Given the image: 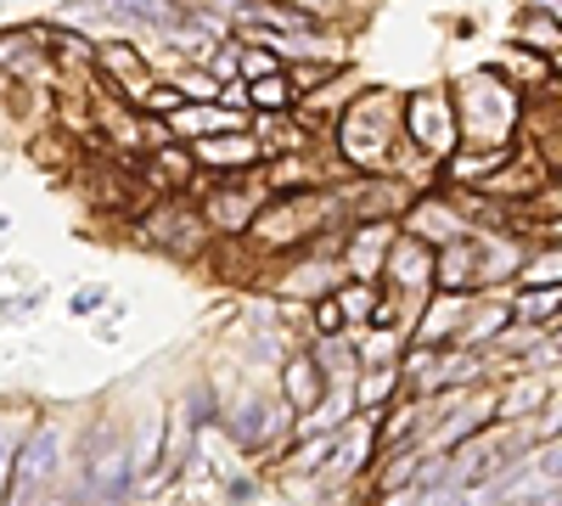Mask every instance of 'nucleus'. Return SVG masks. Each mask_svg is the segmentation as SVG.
Instances as JSON below:
<instances>
[{
	"label": "nucleus",
	"mask_w": 562,
	"mask_h": 506,
	"mask_svg": "<svg viewBox=\"0 0 562 506\" xmlns=\"http://www.w3.org/2000/svg\"><path fill=\"white\" fill-rule=\"evenodd\" d=\"M338 153L360 175H400L422 158L411 147V135H405V102L394 97V90H360V97L344 108Z\"/></svg>",
	"instance_id": "obj_1"
},
{
	"label": "nucleus",
	"mask_w": 562,
	"mask_h": 506,
	"mask_svg": "<svg viewBox=\"0 0 562 506\" xmlns=\"http://www.w3.org/2000/svg\"><path fill=\"white\" fill-rule=\"evenodd\" d=\"M450 108H456V130L461 142H473V153L495 147L512 135V124H518V97L506 90V79L495 68H479L450 85Z\"/></svg>",
	"instance_id": "obj_2"
},
{
	"label": "nucleus",
	"mask_w": 562,
	"mask_h": 506,
	"mask_svg": "<svg viewBox=\"0 0 562 506\" xmlns=\"http://www.w3.org/2000/svg\"><path fill=\"white\" fill-rule=\"evenodd\" d=\"M405 135L422 158H445L456 153L461 130H456V108H450V90H416L405 97Z\"/></svg>",
	"instance_id": "obj_3"
},
{
	"label": "nucleus",
	"mask_w": 562,
	"mask_h": 506,
	"mask_svg": "<svg viewBox=\"0 0 562 506\" xmlns=\"http://www.w3.org/2000/svg\"><path fill=\"white\" fill-rule=\"evenodd\" d=\"M192 158L209 175H248V169L265 164V147H259V135H248V130H220V135H198Z\"/></svg>",
	"instance_id": "obj_4"
},
{
	"label": "nucleus",
	"mask_w": 562,
	"mask_h": 506,
	"mask_svg": "<svg viewBox=\"0 0 562 506\" xmlns=\"http://www.w3.org/2000/svg\"><path fill=\"white\" fill-rule=\"evenodd\" d=\"M270 203V192H254V187H214V192H203L198 198V214H203V225L220 237H243L248 225H254V214Z\"/></svg>",
	"instance_id": "obj_5"
},
{
	"label": "nucleus",
	"mask_w": 562,
	"mask_h": 506,
	"mask_svg": "<svg viewBox=\"0 0 562 506\" xmlns=\"http://www.w3.org/2000/svg\"><path fill=\"white\" fill-rule=\"evenodd\" d=\"M140 232H147L158 248H175V254H192V248H203L214 232L203 225V214L198 209H180V198H169V203H158L147 220H140Z\"/></svg>",
	"instance_id": "obj_6"
},
{
	"label": "nucleus",
	"mask_w": 562,
	"mask_h": 506,
	"mask_svg": "<svg viewBox=\"0 0 562 506\" xmlns=\"http://www.w3.org/2000/svg\"><path fill=\"white\" fill-rule=\"evenodd\" d=\"M97 68L119 85V97H147L153 90V68H147V57L135 52L130 40H108V45H97Z\"/></svg>",
	"instance_id": "obj_7"
},
{
	"label": "nucleus",
	"mask_w": 562,
	"mask_h": 506,
	"mask_svg": "<svg viewBox=\"0 0 562 506\" xmlns=\"http://www.w3.org/2000/svg\"><path fill=\"white\" fill-rule=\"evenodd\" d=\"M326 389L333 383H326V372L315 366V355H293L288 372H281V400H288L293 417H310V411L326 400Z\"/></svg>",
	"instance_id": "obj_8"
},
{
	"label": "nucleus",
	"mask_w": 562,
	"mask_h": 506,
	"mask_svg": "<svg viewBox=\"0 0 562 506\" xmlns=\"http://www.w3.org/2000/svg\"><path fill=\"white\" fill-rule=\"evenodd\" d=\"M405 237H422L428 248H445L450 237H461V220H456L450 198H416L405 209Z\"/></svg>",
	"instance_id": "obj_9"
},
{
	"label": "nucleus",
	"mask_w": 562,
	"mask_h": 506,
	"mask_svg": "<svg viewBox=\"0 0 562 506\" xmlns=\"http://www.w3.org/2000/svg\"><path fill=\"white\" fill-rule=\"evenodd\" d=\"M45 63H52V52H45L40 23H34V29H7V34H0V74H7V79H34Z\"/></svg>",
	"instance_id": "obj_10"
},
{
	"label": "nucleus",
	"mask_w": 562,
	"mask_h": 506,
	"mask_svg": "<svg viewBox=\"0 0 562 506\" xmlns=\"http://www.w3.org/2000/svg\"><path fill=\"white\" fill-rule=\"evenodd\" d=\"M383 265H389V276H394L400 288H416V293L434 288V248L422 243V237H400Z\"/></svg>",
	"instance_id": "obj_11"
},
{
	"label": "nucleus",
	"mask_w": 562,
	"mask_h": 506,
	"mask_svg": "<svg viewBox=\"0 0 562 506\" xmlns=\"http://www.w3.org/2000/svg\"><path fill=\"white\" fill-rule=\"evenodd\" d=\"M389 232H394L389 220H360V232L344 243V265L360 276V282H371V276H378V265L389 259V254H383V237H389Z\"/></svg>",
	"instance_id": "obj_12"
},
{
	"label": "nucleus",
	"mask_w": 562,
	"mask_h": 506,
	"mask_svg": "<svg viewBox=\"0 0 562 506\" xmlns=\"http://www.w3.org/2000/svg\"><path fill=\"white\" fill-rule=\"evenodd\" d=\"M315 18H304V12H293V7H281V0H243L237 7V29L248 34V29H281V34H304Z\"/></svg>",
	"instance_id": "obj_13"
},
{
	"label": "nucleus",
	"mask_w": 562,
	"mask_h": 506,
	"mask_svg": "<svg viewBox=\"0 0 562 506\" xmlns=\"http://www.w3.org/2000/svg\"><path fill=\"white\" fill-rule=\"evenodd\" d=\"M225 428H231V439H237V445H248V450H265V445L276 439V428H281V411H270L265 400H248V405L237 411V417L225 423Z\"/></svg>",
	"instance_id": "obj_14"
},
{
	"label": "nucleus",
	"mask_w": 562,
	"mask_h": 506,
	"mask_svg": "<svg viewBox=\"0 0 562 506\" xmlns=\"http://www.w3.org/2000/svg\"><path fill=\"white\" fill-rule=\"evenodd\" d=\"M243 97H248V108H259V113H293V108H299V90H293L288 68L265 74V79H248Z\"/></svg>",
	"instance_id": "obj_15"
},
{
	"label": "nucleus",
	"mask_w": 562,
	"mask_h": 506,
	"mask_svg": "<svg viewBox=\"0 0 562 506\" xmlns=\"http://www.w3.org/2000/svg\"><path fill=\"white\" fill-rule=\"evenodd\" d=\"M192 169H198V158L192 153H180V147H158V153H147V169H140V175H147L153 180V187H186V180H192Z\"/></svg>",
	"instance_id": "obj_16"
},
{
	"label": "nucleus",
	"mask_w": 562,
	"mask_h": 506,
	"mask_svg": "<svg viewBox=\"0 0 562 506\" xmlns=\"http://www.w3.org/2000/svg\"><path fill=\"white\" fill-rule=\"evenodd\" d=\"M29 434H34L29 417H0V495H7V484H12V468H18Z\"/></svg>",
	"instance_id": "obj_17"
},
{
	"label": "nucleus",
	"mask_w": 562,
	"mask_h": 506,
	"mask_svg": "<svg viewBox=\"0 0 562 506\" xmlns=\"http://www.w3.org/2000/svg\"><path fill=\"white\" fill-rule=\"evenodd\" d=\"M281 293H299V299L333 293V265H326V259H304L293 276H281Z\"/></svg>",
	"instance_id": "obj_18"
},
{
	"label": "nucleus",
	"mask_w": 562,
	"mask_h": 506,
	"mask_svg": "<svg viewBox=\"0 0 562 506\" xmlns=\"http://www.w3.org/2000/svg\"><path fill=\"white\" fill-rule=\"evenodd\" d=\"M333 299H338V310H344V321H360V327H371L378 321V288L371 282H349V288H333Z\"/></svg>",
	"instance_id": "obj_19"
},
{
	"label": "nucleus",
	"mask_w": 562,
	"mask_h": 506,
	"mask_svg": "<svg viewBox=\"0 0 562 506\" xmlns=\"http://www.w3.org/2000/svg\"><path fill=\"white\" fill-rule=\"evenodd\" d=\"M540 400H546V389H540V383L529 378L524 389H512V394H506V400L495 405V417H506V423H518V417H524V411H535Z\"/></svg>",
	"instance_id": "obj_20"
},
{
	"label": "nucleus",
	"mask_w": 562,
	"mask_h": 506,
	"mask_svg": "<svg viewBox=\"0 0 562 506\" xmlns=\"http://www.w3.org/2000/svg\"><path fill=\"white\" fill-rule=\"evenodd\" d=\"M333 333H349V321H344V310H338L333 293H321L315 299V338H333Z\"/></svg>",
	"instance_id": "obj_21"
},
{
	"label": "nucleus",
	"mask_w": 562,
	"mask_h": 506,
	"mask_svg": "<svg viewBox=\"0 0 562 506\" xmlns=\"http://www.w3.org/2000/svg\"><path fill=\"white\" fill-rule=\"evenodd\" d=\"M281 68H288V63H281L276 52H265V45H248L243 63H237V74H243V79H265V74H281Z\"/></svg>",
	"instance_id": "obj_22"
},
{
	"label": "nucleus",
	"mask_w": 562,
	"mask_h": 506,
	"mask_svg": "<svg viewBox=\"0 0 562 506\" xmlns=\"http://www.w3.org/2000/svg\"><path fill=\"white\" fill-rule=\"evenodd\" d=\"M338 74H344V63H310V68H293L288 79H293V90H315V85L338 79Z\"/></svg>",
	"instance_id": "obj_23"
},
{
	"label": "nucleus",
	"mask_w": 562,
	"mask_h": 506,
	"mask_svg": "<svg viewBox=\"0 0 562 506\" xmlns=\"http://www.w3.org/2000/svg\"><path fill=\"white\" fill-rule=\"evenodd\" d=\"M225 85H214V74H186L180 79V97H203V102H214Z\"/></svg>",
	"instance_id": "obj_24"
},
{
	"label": "nucleus",
	"mask_w": 562,
	"mask_h": 506,
	"mask_svg": "<svg viewBox=\"0 0 562 506\" xmlns=\"http://www.w3.org/2000/svg\"><path fill=\"white\" fill-rule=\"evenodd\" d=\"M281 7H293V12H304V18H338V7H344V0H281Z\"/></svg>",
	"instance_id": "obj_25"
},
{
	"label": "nucleus",
	"mask_w": 562,
	"mask_h": 506,
	"mask_svg": "<svg viewBox=\"0 0 562 506\" xmlns=\"http://www.w3.org/2000/svg\"><path fill=\"white\" fill-rule=\"evenodd\" d=\"M524 45H562V29H551V23H524Z\"/></svg>",
	"instance_id": "obj_26"
},
{
	"label": "nucleus",
	"mask_w": 562,
	"mask_h": 506,
	"mask_svg": "<svg viewBox=\"0 0 562 506\" xmlns=\"http://www.w3.org/2000/svg\"><path fill=\"white\" fill-rule=\"evenodd\" d=\"M551 304H557V299H551V293H546V299H535V293H529V299H524V304H518V315H524V321H540V315H546V310H551Z\"/></svg>",
	"instance_id": "obj_27"
},
{
	"label": "nucleus",
	"mask_w": 562,
	"mask_h": 506,
	"mask_svg": "<svg viewBox=\"0 0 562 506\" xmlns=\"http://www.w3.org/2000/svg\"><path fill=\"white\" fill-rule=\"evenodd\" d=\"M529 7H546V12L557 18V29H562V0H529Z\"/></svg>",
	"instance_id": "obj_28"
},
{
	"label": "nucleus",
	"mask_w": 562,
	"mask_h": 506,
	"mask_svg": "<svg viewBox=\"0 0 562 506\" xmlns=\"http://www.w3.org/2000/svg\"><path fill=\"white\" fill-rule=\"evenodd\" d=\"M546 198H551V209H562V175L551 180V192H546Z\"/></svg>",
	"instance_id": "obj_29"
},
{
	"label": "nucleus",
	"mask_w": 562,
	"mask_h": 506,
	"mask_svg": "<svg viewBox=\"0 0 562 506\" xmlns=\"http://www.w3.org/2000/svg\"><path fill=\"white\" fill-rule=\"evenodd\" d=\"M7 90H12V79H7V74H0V97H7Z\"/></svg>",
	"instance_id": "obj_30"
},
{
	"label": "nucleus",
	"mask_w": 562,
	"mask_h": 506,
	"mask_svg": "<svg viewBox=\"0 0 562 506\" xmlns=\"http://www.w3.org/2000/svg\"><path fill=\"white\" fill-rule=\"evenodd\" d=\"M557 338H562V327H557Z\"/></svg>",
	"instance_id": "obj_31"
}]
</instances>
